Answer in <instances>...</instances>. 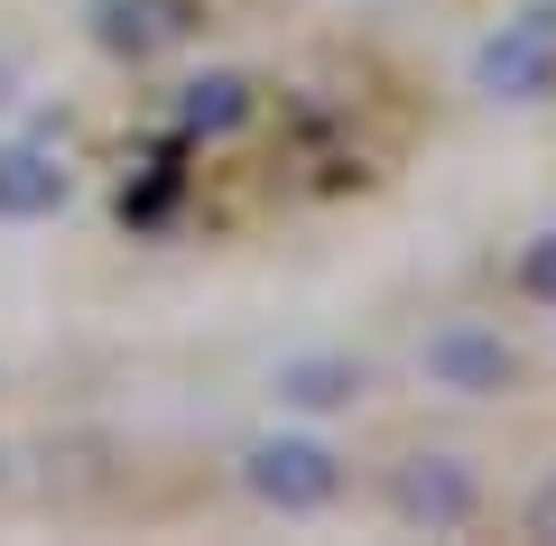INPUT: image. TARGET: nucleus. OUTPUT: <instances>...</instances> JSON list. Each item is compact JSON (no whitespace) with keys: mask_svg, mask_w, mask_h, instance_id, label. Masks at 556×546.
<instances>
[{"mask_svg":"<svg viewBox=\"0 0 556 546\" xmlns=\"http://www.w3.org/2000/svg\"><path fill=\"white\" fill-rule=\"evenodd\" d=\"M473 93L492 102H547L556 93V20H501L473 47Z\"/></svg>","mask_w":556,"mask_h":546,"instance_id":"nucleus-4","label":"nucleus"},{"mask_svg":"<svg viewBox=\"0 0 556 546\" xmlns=\"http://www.w3.org/2000/svg\"><path fill=\"white\" fill-rule=\"evenodd\" d=\"M195 28V0H93V47L121 65H149Z\"/></svg>","mask_w":556,"mask_h":546,"instance_id":"nucleus-6","label":"nucleus"},{"mask_svg":"<svg viewBox=\"0 0 556 546\" xmlns=\"http://www.w3.org/2000/svg\"><path fill=\"white\" fill-rule=\"evenodd\" d=\"M362 390H371V371L353 352H288L269 371V398L288 417H343V408H362Z\"/></svg>","mask_w":556,"mask_h":546,"instance_id":"nucleus-5","label":"nucleus"},{"mask_svg":"<svg viewBox=\"0 0 556 546\" xmlns=\"http://www.w3.org/2000/svg\"><path fill=\"white\" fill-rule=\"evenodd\" d=\"M20 102V65H10V47H0V112Z\"/></svg>","mask_w":556,"mask_h":546,"instance_id":"nucleus-11","label":"nucleus"},{"mask_svg":"<svg viewBox=\"0 0 556 546\" xmlns=\"http://www.w3.org/2000/svg\"><path fill=\"white\" fill-rule=\"evenodd\" d=\"M390 509L408 528H427V537H455V528H473L482 482H473L464 454H408V464L390 472Z\"/></svg>","mask_w":556,"mask_h":546,"instance_id":"nucleus-3","label":"nucleus"},{"mask_svg":"<svg viewBox=\"0 0 556 546\" xmlns=\"http://www.w3.org/2000/svg\"><path fill=\"white\" fill-rule=\"evenodd\" d=\"M519 296L529 306H556V223L529 232V251H519Z\"/></svg>","mask_w":556,"mask_h":546,"instance_id":"nucleus-9","label":"nucleus"},{"mask_svg":"<svg viewBox=\"0 0 556 546\" xmlns=\"http://www.w3.org/2000/svg\"><path fill=\"white\" fill-rule=\"evenodd\" d=\"M251 120V75H195L177 93V130L186 139H232Z\"/></svg>","mask_w":556,"mask_h":546,"instance_id":"nucleus-8","label":"nucleus"},{"mask_svg":"<svg viewBox=\"0 0 556 546\" xmlns=\"http://www.w3.org/2000/svg\"><path fill=\"white\" fill-rule=\"evenodd\" d=\"M417 380L437 398H510L519 380H529V361H519V343L501 325H482V315H445L427 343H417Z\"/></svg>","mask_w":556,"mask_h":546,"instance_id":"nucleus-1","label":"nucleus"},{"mask_svg":"<svg viewBox=\"0 0 556 546\" xmlns=\"http://www.w3.org/2000/svg\"><path fill=\"white\" fill-rule=\"evenodd\" d=\"M529 537H556V482H547V491L529 500Z\"/></svg>","mask_w":556,"mask_h":546,"instance_id":"nucleus-10","label":"nucleus"},{"mask_svg":"<svg viewBox=\"0 0 556 546\" xmlns=\"http://www.w3.org/2000/svg\"><path fill=\"white\" fill-rule=\"evenodd\" d=\"M241 491L260 509H278V519H316V509L343 500V454L325 435H306V427H278V435H260L241 454Z\"/></svg>","mask_w":556,"mask_h":546,"instance_id":"nucleus-2","label":"nucleus"},{"mask_svg":"<svg viewBox=\"0 0 556 546\" xmlns=\"http://www.w3.org/2000/svg\"><path fill=\"white\" fill-rule=\"evenodd\" d=\"M75 204V167L38 139H0V223H56Z\"/></svg>","mask_w":556,"mask_h":546,"instance_id":"nucleus-7","label":"nucleus"}]
</instances>
